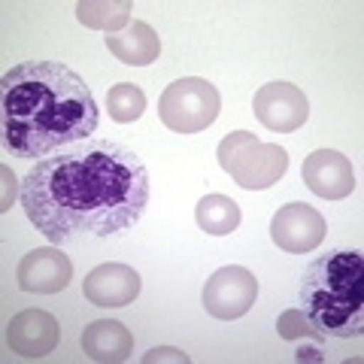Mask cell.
Wrapping results in <instances>:
<instances>
[{
	"label": "cell",
	"instance_id": "2e32d148",
	"mask_svg": "<svg viewBox=\"0 0 364 364\" xmlns=\"http://www.w3.org/2000/svg\"><path fill=\"white\" fill-rule=\"evenodd\" d=\"M195 219L200 231H207L213 237H228L240 225V207H237V200L225 195H207L198 200Z\"/></svg>",
	"mask_w": 364,
	"mask_h": 364
},
{
	"label": "cell",
	"instance_id": "4fadbf2b",
	"mask_svg": "<svg viewBox=\"0 0 364 364\" xmlns=\"http://www.w3.org/2000/svg\"><path fill=\"white\" fill-rule=\"evenodd\" d=\"M82 352L85 358L97 364H119L128 361L134 352V334L116 318H97L82 334Z\"/></svg>",
	"mask_w": 364,
	"mask_h": 364
},
{
	"label": "cell",
	"instance_id": "ac0fdd59",
	"mask_svg": "<svg viewBox=\"0 0 364 364\" xmlns=\"http://www.w3.org/2000/svg\"><path fill=\"white\" fill-rule=\"evenodd\" d=\"M277 331L282 340H289V343H294V340H313L316 346H322V331L306 318L304 310H286L279 318H277Z\"/></svg>",
	"mask_w": 364,
	"mask_h": 364
},
{
	"label": "cell",
	"instance_id": "3957f363",
	"mask_svg": "<svg viewBox=\"0 0 364 364\" xmlns=\"http://www.w3.org/2000/svg\"><path fill=\"white\" fill-rule=\"evenodd\" d=\"M306 318L325 337L364 334V258L352 249H334L316 258L301 279Z\"/></svg>",
	"mask_w": 364,
	"mask_h": 364
},
{
	"label": "cell",
	"instance_id": "8992f818",
	"mask_svg": "<svg viewBox=\"0 0 364 364\" xmlns=\"http://www.w3.org/2000/svg\"><path fill=\"white\" fill-rule=\"evenodd\" d=\"M258 298V279L252 270L228 264L219 267L203 286V310L213 318L231 322L252 310V304Z\"/></svg>",
	"mask_w": 364,
	"mask_h": 364
},
{
	"label": "cell",
	"instance_id": "7c38bea8",
	"mask_svg": "<svg viewBox=\"0 0 364 364\" xmlns=\"http://www.w3.org/2000/svg\"><path fill=\"white\" fill-rule=\"evenodd\" d=\"M140 273L131 264H97L95 270L85 277L82 282V294L88 298V304L95 306H124L134 304L136 294H140Z\"/></svg>",
	"mask_w": 364,
	"mask_h": 364
},
{
	"label": "cell",
	"instance_id": "5b68a950",
	"mask_svg": "<svg viewBox=\"0 0 364 364\" xmlns=\"http://www.w3.org/2000/svg\"><path fill=\"white\" fill-rule=\"evenodd\" d=\"M219 88L198 76L176 79L173 85L164 88L161 100H158V116H161L164 128H170L173 134H198L210 128L219 119Z\"/></svg>",
	"mask_w": 364,
	"mask_h": 364
},
{
	"label": "cell",
	"instance_id": "9c48e42d",
	"mask_svg": "<svg viewBox=\"0 0 364 364\" xmlns=\"http://www.w3.org/2000/svg\"><path fill=\"white\" fill-rule=\"evenodd\" d=\"M301 179L306 182V188L313 195L325 200H343L355 191V173L346 155H340L337 149H316L313 155L304 158Z\"/></svg>",
	"mask_w": 364,
	"mask_h": 364
},
{
	"label": "cell",
	"instance_id": "8fae6325",
	"mask_svg": "<svg viewBox=\"0 0 364 364\" xmlns=\"http://www.w3.org/2000/svg\"><path fill=\"white\" fill-rule=\"evenodd\" d=\"M58 322L46 310H25L6 325V343L21 358H46L58 346Z\"/></svg>",
	"mask_w": 364,
	"mask_h": 364
},
{
	"label": "cell",
	"instance_id": "7a4b0ae2",
	"mask_svg": "<svg viewBox=\"0 0 364 364\" xmlns=\"http://www.w3.org/2000/svg\"><path fill=\"white\" fill-rule=\"evenodd\" d=\"M85 79L61 61H25L0 79V131L16 158H49L97 128Z\"/></svg>",
	"mask_w": 364,
	"mask_h": 364
},
{
	"label": "cell",
	"instance_id": "e0dca14e",
	"mask_svg": "<svg viewBox=\"0 0 364 364\" xmlns=\"http://www.w3.org/2000/svg\"><path fill=\"white\" fill-rule=\"evenodd\" d=\"M107 109H109V119H116L122 124L136 122L146 109V95L140 85L134 82H119L107 91Z\"/></svg>",
	"mask_w": 364,
	"mask_h": 364
},
{
	"label": "cell",
	"instance_id": "6da1fadb",
	"mask_svg": "<svg viewBox=\"0 0 364 364\" xmlns=\"http://www.w3.org/2000/svg\"><path fill=\"white\" fill-rule=\"evenodd\" d=\"M21 207L31 225L58 246L122 234L149 207V173L140 155L122 143H79L28 170Z\"/></svg>",
	"mask_w": 364,
	"mask_h": 364
},
{
	"label": "cell",
	"instance_id": "ba28073f",
	"mask_svg": "<svg viewBox=\"0 0 364 364\" xmlns=\"http://www.w3.org/2000/svg\"><path fill=\"white\" fill-rule=\"evenodd\" d=\"M270 237L279 249L291 255L313 252L325 240V219L310 203H286L270 219Z\"/></svg>",
	"mask_w": 364,
	"mask_h": 364
},
{
	"label": "cell",
	"instance_id": "277c9868",
	"mask_svg": "<svg viewBox=\"0 0 364 364\" xmlns=\"http://www.w3.org/2000/svg\"><path fill=\"white\" fill-rule=\"evenodd\" d=\"M219 164L240 188L264 191L289 170V152L279 143L258 140L252 131H231L219 143Z\"/></svg>",
	"mask_w": 364,
	"mask_h": 364
},
{
	"label": "cell",
	"instance_id": "d6986e66",
	"mask_svg": "<svg viewBox=\"0 0 364 364\" xmlns=\"http://www.w3.org/2000/svg\"><path fill=\"white\" fill-rule=\"evenodd\" d=\"M158 361H176V364H188L191 358L186 355V352L170 349V346H158V349H152V352H146V355H143V364H158Z\"/></svg>",
	"mask_w": 364,
	"mask_h": 364
},
{
	"label": "cell",
	"instance_id": "30bf717a",
	"mask_svg": "<svg viewBox=\"0 0 364 364\" xmlns=\"http://www.w3.org/2000/svg\"><path fill=\"white\" fill-rule=\"evenodd\" d=\"M18 289L31 291V294H58L70 286L73 279V264L61 249L55 246H43L33 249L21 258L18 264Z\"/></svg>",
	"mask_w": 364,
	"mask_h": 364
},
{
	"label": "cell",
	"instance_id": "9a60e30c",
	"mask_svg": "<svg viewBox=\"0 0 364 364\" xmlns=\"http://www.w3.org/2000/svg\"><path fill=\"white\" fill-rule=\"evenodd\" d=\"M131 0H79L76 4V18L85 28L95 31H107V33H119L131 25Z\"/></svg>",
	"mask_w": 364,
	"mask_h": 364
},
{
	"label": "cell",
	"instance_id": "52a82bcc",
	"mask_svg": "<svg viewBox=\"0 0 364 364\" xmlns=\"http://www.w3.org/2000/svg\"><path fill=\"white\" fill-rule=\"evenodd\" d=\"M252 109H255V119L264 124V128L279 131V134L298 131V128H304V122L310 119V100H306L304 91L291 82L261 85L255 91Z\"/></svg>",
	"mask_w": 364,
	"mask_h": 364
},
{
	"label": "cell",
	"instance_id": "5bb4252c",
	"mask_svg": "<svg viewBox=\"0 0 364 364\" xmlns=\"http://www.w3.org/2000/svg\"><path fill=\"white\" fill-rule=\"evenodd\" d=\"M107 49L116 55L122 64L146 67V64L158 61V55H161V40H158V33L149 21H131L124 31L109 33Z\"/></svg>",
	"mask_w": 364,
	"mask_h": 364
}]
</instances>
